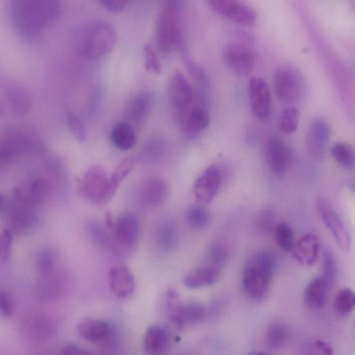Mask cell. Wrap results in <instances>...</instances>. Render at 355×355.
I'll return each mask as SVG.
<instances>
[{
	"label": "cell",
	"instance_id": "1",
	"mask_svg": "<svg viewBox=\"0 0 355 355\" xmlns=\"http://www.w3.org/2000/svg\"><path fill=\"white\" fill-rule=\"evenodd\" d=\"M60 8L61 0H10V15L19 34L33 38L54 23Z\"/></svg>",
	"mask_w": 355,
	"mask_h": 355
},
{
	"label": "cell",
	"instance_id": "2",
	"mask_svg": "<svg viewBox=\"0 0 355 355\" xmlns=\"http://www.w3.org/2000/svg\"><path fill=\"white\" fill-rule=\"evenodd\" d=\"M277 267L275 254L268 250H259L249 257L243 271V288L252 300L262 301L268 293Z\"/></svg>",
	"mask_w": 355,
	"mask_h": 355
},
{
	"label": "cell",
	"instance_id": "3",
	"mask_svg": "<svg viewBox=\"0 0 355 355\" xmlns=\"http://www.w3.org/2000/svg\"><path fill=\"white\" fill-rule=\"evenodd\" d=\"M179 0H164L155 24V42L158 50L168 55L183 40L179 25Z\"/></svg>",
	"mask_w": 355,
	"mask_h": 355
},
{
	"label": "cell",
	"instance_id": "4",
	"mask_svg": "<svg viewBox=\"0 0 355 355\" xmlns=\"http://www.w3.org/2000/svg\"><path fill=\"white\" fill-rule=\"evenodd\" d=\"M37 206L12 194L10 198L1 196L0 209L5 215L9 230L23 233L33 227L37 218Z\"/></svg>",
	"mask_w": 355,
	"mask_h": 355
},
{
	"label": "cell",
	"instance_id": "5",
	"mask_svg": "<svg viewBox=\"0 0 355 355\" xmlns=\"http://www.w3.org/2000/svg\"><path fill=\"white\" fill-rule=\"evenodd\" d=\"M116 35L108 23L98 21L91 25L80 41V52L86 58L95 59L107 54L114 46Z\"/></svg>",
	"mask_w": 355,
	"mask_h": 355
},
{
	"label": "cell",
	"instance_id": "6",
	"mask_svg": "<svg viewBox=\"0 0 355 355\" xmlns=\"http://www.w3.org/2000/svg\"><path fill=\"white\" fill-rule=\"evenodd\" d=\"M109 178L105 170L98 165L89 167L78 184L80 196L95 205H105L110 201L107 195Z\"/></svg>",
	"mask_w": 355,
	"mask_h": 355
},
{
	"label": "cell",
	"instance_id": "7",
	"mask_svg": "<svg viewBox=\"0 0 355 355\" xmlns=\"http://www.w3.org/2000/svg\"><path fill=\"white\" fill-rule=\"evenodd\" d=\"M274 89L277 98L285 103L299 100L303 92V83L297 71L289 67L277 69L273 79Z\"/></svg>",
	"mask_w": 355,
	"mask_h": 355
},
{
	"label": "cell",
	"instance_id": "8",
	"mask_svg": "<svg viewBox=\"0 0 355 355\" xmlns=\"http://www.w3.org/2000/svg\"><path fill=\"white\" fill-rule=\"evenodd\" d=\"M223 58L228 67L241 76L250 74L256 62L253 51L247 44L241 42L227 44L223 49Z\"/></svg>",
	"mask_w": 355,
	"mask_h": 355
},
{
	"label": "cell",
	"instance_id": "9",
	"mask_svg": "<svg viewBox=\"0 0 355 355\" xmlns=\"http://www.w3.org/2000/svg\"><path fill=\"white\" fill-rule=\"evenodd\" d=\"M211 8L220 15L240 25H253L255 12L239 0H208Z\"/></svg>",
	"mask_w": 355,
	"mask_h": 355
},
{
	"label": "cell",
	"instance_id": "10",
	"mask_svg": "<svg viewBox=\"0 0 355 355\" xmlns=\"http://www.w3.org/2000/svg\"><path fill=\"white\" fill-rule=\"evenodd\" d=\"M169 97L176 114L185 117L191 108L193 94L192 88L184 76L175 71L169 83Z\"/></svg>",
	"mask_w": 355,
	"mask_h": 355
},
{
	"label": "cell",
	"instance_id": "11",
	"mask_svg": "<svg viewBox=\"0 0 355 355\" xmlns=\"http://www.w3.org/2000/svg\"><path fill=\"white\" fill-rule=\"evenodd\" d=\"M250 105L254 116L259 120L268 117L271 107L270 88L264 79L252 78L248 83Z\"/></svg>",
	"mask_w": 355,
	"mask_h": 355
},
{
	"label": "cell",
	"instance_id": "12",
	"mask_svg": "<svg viewBox=\"0 0 355 355\" xmlns=\"http://www.w3.org/2000/svg\"><path fill=\"white\" fill-rule=\"evenodd\" d=\"M113 230L119 245L126 249L133 248L138 242L140 233L137 215L129 211L122 212L116 218Z\"/></svg>",
	"mask_w": 355,
	"mask_h": 355
},
{
	"label": "cell",
	"instance_id": "13",
	"mask_svg": "<svg viewBox=\"0 0 355 355\" xmlns=\"http://www.w3.org/2000/svg\"><path fill=\"white\" fill-rule=\"evenodd\" d=\"M318 207L322 220L334 235L339 247L348 251L351 245L349 234L331 205L324 199L318 201Z\"/></svg>",
	"mask_w": 355,
	"mask_h": 355
},
{
	"label": "cell",
	"instance_id": "14",
	"mask_svg": "<svg viewBox=\"0 0 355 355\" xmlns=\"http://www.w3.org/2000/svg\"><path fill=\"white\" fill-rule=\"evenodd\" d=\"M108 285L113 295L120 299L130 297L135 289V279L130 269L120 263L112 266L107 273Z\"/></svg>",
	"mask_w": 355,
	"mask_h": 355
},
{
	"label": "cell",
	"instance_id": "15",
	"mask_svg": "<svg viewBox=\"0 0 355 355\" xmlns=\"http://www.w3.org/2000/svg\"><path fill=\"white\" fill-rule=\"evenodd\" d=\"M330 137L331 128L324 120H313L309 126L306 137V146L311 156L315 159L322 158Z\"/></svg>",
	"mask_w": 355,
	"mask_h": 355
},
{
	"label": "cell",
	"instance_id": "16",
	"mask_svg": "<svg viewBox=\"0 0 355 355\" xmlns=\"http://www.w3.org/2000/svg\"><path fill=\"white\" fill-rule=\"evenodd\" d=\"M220 184V173L218 166L211 164L196 180L193 193L196 200L208 205L214 198Z\"/></svg>",
	"mask_w": 355,
	"mask_h": 355
},
{
	"label": "cell",
	"instance_id": "17",
	"mask_svg": "<svg viewBox=\"0 0 355 355\" xmlns=\"http://www.w3.org/2000/svg\"><path fill=\"white\" fill-rule=\"evenodd\" d=\"M292 151L290 146L284 141L272 139L267 146L266 162L271 171L277 175H285L290 166Z\"/></svg>",
	"mask_w": 355,
	"mask_h": 355
},
{
	"label": "cell",
	"instance_id": "18",
	"mask_svg": "<svg viewBox=\"0 0 355 355\" xmlns=\"http://www.w3.org/2000/svg\"><path fill=\"white\" fill-rule=\"evenodd\" d=\"M78 335L88 342L103 343L108 340L112 334V325L107 321L85 318L80 320L76 327Z\"/></svg>",
	"mask_w": 355,
	"mask_h": 355
},
{
	"label": "cell",
	"instance_id": "19",
	"mask_svg": "<svg viewBox=\"0 0 355 355\" xmlns=\"http://www.w3.org/2000/svg\"><path fill=\"white\" fill-rule=\"evenodd\" d=\"M30 147L26 135L18 131L10 130L3 136L0 146L1 162L10 164L25 153Z\"/></svg>",
	"mask_w": 355,
	"mask_h": 355
},
{
	"label": "cell",
	"instance_id": "20",
	"mask_svg": "<svg viewBox=\"0 0 355 355\" xmlns=\"http://www.w3.org/2000/svg\"><path fill=\"white\" fill-rule=\"evenodd\" d=\"M168 193L167 182L159 177L146 180L139 191V199L143 205L150 208L160 206L166 200Z\"/></svg>",
	"mask_w": 355,
	"mask_h": 355
},
{
	"label": "cell",
	"instance_id": "21",
	"mask_svg": "<svg viewBox=\"0 0 355 355\" xmlns=\"http://www.w3.org/2000/svg\"><path fill=\"white\" fill-rule=\"evenodd\" d=\"M49 192V182L42 178H35L17 186L12 194L19 198L39 206L48 197Z\"/></svg>",
	"mask_w": 355,
	"mask_h": 355
},
{
	"label": "cell",
	"instance_id": "22",
	"mask_svg": "<svg viewBox=\"0 0 355 355\" xmlns=\"http://www.w3.org/2000/svg\"><path fill=\"white\" fill-rule=\"evenodd\" d=\"M171 334L167 327L160 324L150 326L144 337V349L148 354H162L169 348Z\"/></svg>",
	"mask_w": 355,
	"mask_h": 355
},
{
	"label": "cell",
	"instance_id": "23",
	"mask_svg": "<svg viewBox=\"0 0 355 355\" xmlns=\"http://www.w3.org/2000/svg\"><path fill=\"white\" fill-rule=\"evenodd\" d=\"M151 105V94L146 92H141L135 96L127 104L124 111L125 118L132 126H139L146 119Z\"/></svg>",
	"mask_w": 355,
	"mask_h": 355
},
{
	"label": "cell",
	"instance_id": "24",
	"mask_svg": "<svg viewBox=\"0 0 355 355\" xmlns=\"http://www.w3.org/2000/svg\"><path fill=\"white\" fill-rule=\"evenodd\" d=\"M320 249V241L313 234H306L300 238L292 250L295 259L305 266L312 265L316 260Z\"/></svg>",
	"mask_w": 355,
	"mask_h": 355
},
{
	"label": "cell",
	"instance_id": "25",
	"mask_svg": "<svg viewBox=\"0 0 355 355\" xmlns=\"http://www.w3.org/2000/svg\"><path fill=\"white\" fill-rule=\"evenodd\" d=\"M220 277L218 268L210 264L200 266L188 272L184 277V285L190 288H198L215 284Z\"/></svg>",
	"mask_w": 355,
	"mask_h": 355
},
{
	"label": "cell",
	"instance_id": "26",
	"mask_svg": "<svg viewBox=\"0 0 355 355\" xmlns=\"http://www.w3.org/2000/svg\"><path fill=\"white\" fill-rule=\"evenodd\" d=\"M329 288L322 276L314 277L304 290V299L306 305L313 309L322 307L326 302Z\"/></svg>",
	"mask_w": 355,
	"mask_h": 355
},
{
	"label": "cell",
	"instance_id": "27",
	"mask_svg": "<svg viewBox=\"0 0 355 355\" xmlns=\"http://www.w3.org/2000/svg\"><path fill=\"white\" fill-rule=\"evenodd\" d=\"M110 139L114 146L121 150L132 148L137 141L133 126L125 121L115 123L111 129Z\"/></svg>",
	"mask_w": 355,
	"mask_h": 355
},
{
	"label": "cell",
	"instance_id": "28",
	"mask_svg": "<svg viewBox=\"0 0 355 355\" xmlns=\"http://www.w3.org/2000/svg\"><path fill=\"white\" fill-rule=\"evenodd\" d=\"M210 122L209 112L202 107H196L186 114L183 128L187 134L196 136L207 129Z\"/></svg>",
	"mask_w": 355,
	"mask_h": 355
},
{
	"label": "cell",
	"instance_id": "29",
	"mask_svg": "<svg viewBox=\"0 0 355 355\" xmlns=\"http://www.w3.org/2000/svg\"><path fill=\"white\" fill-rule=\"evenodd\" d=\"M183 303L178 293L173 290H168L164 298V310L168 321L177 329H182V310Z\"/></svg>",
	"mask_w": 355,
	"mask_h": 355
},
{
	"label": "cell",
	"instance_id": "30",
	"mask_svg": "<svg viewBox=\"0 0 355 355\" xmlns=\"http://www.w3.org/2000/svg\"><path fill=\"white\" fill-rule=\"evenodd\" d=\"M6 98L12 111L19 116L26 115L31 109L29 93L23 87L13 86L6 91Z\"/></svg>",
	"mask_w": 355,
	"mask_h": 355
},
{
	"label": "cell",
	"instance_id": "31",
	"mask_svg": "<svg viewBox=\"0 0 355 355\" xmlns=\"http://www.w3.org/2000/svg\"><path fill=\"white\" fill-rule=\"evenodd\" d=\"M177 49L180 52L184 65L189 73L198 85L200 89L202 91L205 90L208 86L209 82L207 76L203 69L191 59L189 53L183 40L180 42Z\"/></svg>",
	"mask_w": 355,
	"mask_h": 355
},
{
	"label": "cell",
	"instance_id": "32",
	"mask_svg": "<svg viewBox=\"0 0 355 355\" xmlns=\"http://www.w3.org/2000/svg\"><path fill=\"white\" fill-rule=\"evenodd\" d=\"M135 160L132 157L124 158L114 169L109 178L107 195L110 200L115 195L121 182L128 177L135 166Z\"/></svg>",
	"mask_w": 355,
	"mask_h": 355
},
{
	"label": "cell",
	"instance_id": "33",
	"mask_svg": "<svg viewBox=\"0 0 355 355\" xmlns=\"http://www.w3.org/2000/svg\"><path fill=\"white\" fill-rule=\"evenodd\" d=\"M207 316L205 307L196 301L183 303L182 310V324L185 326L197 324L204 320Z\"/></svg>",
	"mask_w": 355,
	"mask_h": 355
},
{
	"label": "cell",
	"instance_id": "34",
	"mask_svg": "<svg viewBox=\"0 0 355 355\" xmlns=\"http://www.w3.org/2000/svg\"><path fill=\"white\" fill-rule=\"evenodd\" d=\"M331 154L336 162L343 168H352L355 165V151L348 144L338 142L330 150Z\"/></svg>",
	"mask_w": 355,
	"mask_h": 355
},
{
	"label": "cell",
	"instance_id": "35",
	"mask_svg": "<svg viewBox=\"0 0 355 355\" xmlns=\"http://www.w3.org/2000/svg\"><path fill=\"white\" fill-rule=\"evenodd\" d=\"M355 308V293L344 288L337 292L335 297V309L342 316L349 315Z\"/></svg>",
	"mask_w": 355,
	"mask_h": 355
},
{
	"label": "cell",
	"instance_id": "36",
	"mask_svg": "<svg viewBox=\"0 0 355 355\" xmlns=\"http://www.w3.org/2000/svg\"><path fill=\"white\" fill-rule=\"evenodd\" d=\"M275 238L279 248L285 252H290L294 246V234L291 226L279 223L275 227Z\"/></svg>",
	"mask_w": 355,
	"mask_h": 355
},
{
	"label": "cell",
	"instance_id": "37",
	"mask_svg": "<svg viewBox=\"0 0 355 355\" xmlns=\"http://www.w3.org/2000/svg\"><path fill=\"white\" fill-rule=\"evenodd\" d=\"M300 111L297 107H290L284 110L279 118V128L286 135L293 134L297 129Z\"/></svg>",
	"mask_w": 355,
	"mask_h": 355
},
{
	"label": "cell",
	"instance_id": "38",
	"mask_svg": "<svg viewBox=\"0 0 355 355\" xmlns=\"http://www.w3.org/2000/svg\"><path fill=\"white\" fill-rule=\"evenodd\" d=\"M186 220L191 227L202 230L207 226L209 222V214L205 207L193 205L187 209Z\"/></svg>",
	"mask_w": 355,
	"mask_h": 355
},
{
	"label": "cell",
	"instance_id": "39",
	"mask_svg": "<svg viewBox=\"0 0 355 355\" xmlns=\"http://www.w3.org/2000/svg\"><path fill=\"white\" fill-rule=\"evenodd\" d=\"M287 338V330L280 322L271 324L267 329L266 342L268 347L273 349L281 348Z\"/></svg>",
	"mask_w": 355,
	"mask_h": 355
},
{
	"label": "cell",
	"instance_id": "40",
	"mask_svg": "<svg viewBox=\"0 0 355 355\" xmlns=\"http://www.w3.org/2000/svg\"><path fill=\"white\" fill-rule=\"evenodd\" d=\"M155 237L158 244L164 249H170L175 243L177 234L175 227L171 223L164 222L158 225Z\"/></svg>",
	"mask_w": 355,
	"mask_h": 355
},
{
	"label": "cell",
	"instance_id": "41",
	"mask_svg": "<svg viewBox=\"0 0 355 355\" xmlns=\"http://www.w3.org/2000/svg\"><path fill=\"white\" fill-rule=\"evenodd\" d=\"M230 251L228 248L222 243H214L209 248L207 252L208 264L220 268L229 260Z\"/></svg>",
	"mask_w": 355,
	"mask_h": 355
},
{
	"label": "cell",
	"instance_id": "42",
	"mask_svg": "<svg viewBox=\"0 0 355 355\" xmlns=\"http://www.w3.org/2000/svg\"><path fill=\"white\" fill-rule=\"evenodd\" d=\"M338 269L333 253L326 250L324 254L322 275H321L331 287L336 279Z\"/></svg>",
	"mask_w": 355,
	"mask_h": 355
},
{
	"label": "cell",
	"instance_id": "43",
	"mask_svg": "<svg viewBox=\"0 0 355 355\" xmlns=\"http://www.w3.org/2000/svg\"><path fill=\"white\" fill-rule=\"evenodd\" d=\"M56 265V256L50 249L42 250L37 258V267L40 273L48 275L52 272Z\"/></svg>",
	"mask_w": 355,
	"mask_h": 355
},
{
	"label": "cell",
	"instance_id": "44",
	"mask_svg": "<svg viewBox=\"0 0 355 355\" xmlns=\"http://www.w3.org/2000/svg\"><path fill=\"white\" fill-rule=\"evenodd\" d=\"M67 125L73 136L80 142H84L87 139V134L85 126L74 112H70L67 115Z\"/></svg>",
	"mask_w": 355,
	"mask_h": 355
},
{
	"label": "cell",
	"instance_id": "45",
	"mask_svg": "<svg viewBox=\"0 0 355 355\" xmlns=\"http://www.w3.org/2000/svg\"><path fill=\"white\" fill-rule=\"evenodd\" d=\"M143 51L146 70L155 74H159L162 71L161 62L153 47L146 44Z\"/></svg>",
	"mask_w": 355,
	"mask_h": 355
},
{
	"label": "cell",
	"instance_id": "46",
	"mask_svg": "<svg viewBox=\"0 0 355 355\" xmlns=\"http://www.w3.org/2000/svg\"><path fill=\"white\" fill-rule=\"evenodd\" d=\"M13 232L8 228L4 229L0 235V261H8L10 257Z\"/></svg>",
	"mask_w": 355,
	"mask_h": 355
},
{
	"label": "cell",
	"instance_id": "47",
	"mask_svg": "<svg viewBox=\"0 0 355 355\" xmlns=\"http://www.w3.org/2000/svg\"><path fill=\"white\" fill-rule=\"evenodd\" d=\"M13 311V303L10 295L3 290L0 292V313L4 318L11 316Z\"/></svg>",
	"mask_w": 355,
	"mask_h": 355
},
{
	"label": "cell",
	"instance_id": "48",
	"mask_svg": "<svg viewBox=\"0 0 355 355\" xmlns=\"http://www.w3.org/2000/svg\"><path fill=\"white\" fill-rule=\"evenodd\" d=\"M100 3L111 12H119L124 9L130 0H99Z\"/></svg>",
	"mask_w": 355,
	"mask_h": 355
},
{
	"label": "cell",
	"instance_id": "49",
	"mask_svg": "<svg viewBox=\"0 0 355 355\" xmlns=\"http://www.w3.org/2000/svg\"><path fill=\"white\" fill-rule=\"evenodd\" d=\"M273 214L270 210L263 211L259 216L258 225L262 229L268 231L273 226Z\"/></svg>",
	"mask_w": 355,
	"mask_h": 355
},
{
	"label": "cell",
	"instance_id": "50",
	"mask_svg": "<svg viewBox=\"0 0 355 355\" xmlns=\"http://www.w3.org/2000/svg\"><path fill=\"white\" fill-rule=\"evenodd\" d=\"M62 354H88L89 352L83 347L76 344H67L60 349Z\"/></svg>",
	"mask_w": 355,
	"mask_h": 355
},
{
	"label": "cell",
	"instance_id": "51",
	"mask_svg": "<svg viewBox=\"0 0 355 355\" xmlns=\"http://www.w3.org/2000/svg\"><path fill=\"white\" fill-rule=\"evenodd\" d=\"M313 344L322 353L327 355H331L333 354V348L329 343L323 340H317Z\"/></svg>",
	"mask_w": 355,
	"mask_h": 355
},
{
	"label": "cell",
	"instance_id": "52",
	"mask_svg": "<svg viewBox=\"0 0 355 355\" xmlns=\"http://www.w3.org/2000/svg\"><path fill=\"white\" fill-rule=\"evenodd\" d=\"M104 221L107 228L111 230L114 229L116 220H114L112 213L110 211L107 210L105 211L104 215Z\"/></svg>",
	"mask_w": 355,
	"mask_h": 355
},
{
	"label": "cell",
	"instance_id": "53",
	"mask_svg": "<svg viewBox=\"0 0 355 355\" xmlns=\"http://www.w3.org/2000/svg\"><path fill=\"white\" fill-rule=\"evenodd\" d=\"M347 187L349 188V189L355 193V180L349 182L347 184Z\"/></svg>",
	"mask_w": 355,
	"mask_h": 355
},
{
	"label": "cell",
	"instance_id": "54",
	"mask_svg": "<svg viewBox=\"0 0 355 355\" xmlns=\"http://www.w3.org/2000/svg\"><path fill=\"white\" fill-rule=\"evenodd\" d=\"M354 332H355V320H354Z\"/></svg>",
	"mask_w": 355,
	"mask_h": 355
}]
</instances>
